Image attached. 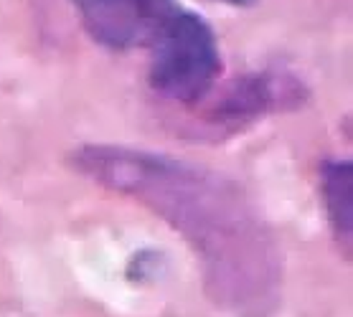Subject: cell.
<instances>
[{"instance_id":"5","label":"cell","mask_w":353,"mask_h":317,"mask_svg":"<svg viewBox=\"0 0 353 317\" xmlns=\"http://www.w3.org/2000/svg\"><path fill=\"white\" fill-rule=\"evenodd\" d=\"M321 188L328 221L336 231L338 241L351 249L353 234V167L348 160L325 163L321 173Z\"/></svg>"},{"instance_id":"4","label":"cell","mask_w":353,"mask_h":317,"mask_svg":"<svg viewBox=\"0 0 353 317\" xmlns=\"http://www.w3.org/2000/svg\"><path fill=\"white\" fill-rule=\"evenodd\" d=\"M303 94V84L288 74H249L226 89L224 96L214 104L209 119L221 127H241L282 107H297Z\"/></svg>"},{"instance_id":"1","label":"cell","mask_w":353,"mask_h":317,"mask_svg":"<svg viewBox=\"0 0 353 317\" xmlns=\"http://www.w3.org/2000/svg\"><path fill=\"white\" fill-rule=\"evenodd\" d=\"M74 167L94 183L140 201L193 246L216 305L259 317L282 282L280 246L254 203L209 167L122 145H87Z\"/></svg>"},{"instance_id":"6","label":"cell","mask_w":353,"mask_h":317,"mask_svg":"<svg viewBox=\"0 0 353 317\" xmlns=\"http://www.w3.org/2000/svg\"><path fill=\"white\" fill-rule=\"evenodd\" d=\"M214 3H224V6H234V8H247L257 0H214Z\"/></svg>"},{"instance_id":"3","label":"cell","mask_w":353,"mask_h":317,"mask_svg":"<svg viewBox=\"0 0 353 317\" xmlns=\"http://www.w3.org/2000/svg\"><path fill=\"white\" fill-rule=\"evenodd\" d=\"M84 31L105 48L150 46L163 25L183 8L176 0H72Z\"/></svg>"},{"instance_id":"2","label":"cell","mask_w":353,"mask_h":317,"mask_svg":"<svg viewBox=\"0 0 353 317\" xmlns=\"http://www.w3.org/2000/svg\"><path fill=\"white\" fill-rule=\"evenodd\" d=\"M150 87L178 104H196L209 94L221 72L216 36L211 25L181 8L150 43Z\"/></svg>"}]
</instances>
